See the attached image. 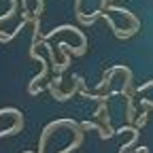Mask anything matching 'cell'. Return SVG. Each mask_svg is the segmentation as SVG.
<instances>
[{"instance_id": "4", "label": "cell", "mask_w": 153, "mask_h": 153, "mask_svg": "<svg viewBox=\"0 0 153 153\" xmlns=\"http://www.w3.org/2000/svg\"><path fill=\"white\" fill-rule=\"evenodd\" d=\"M147 115H149V113L143 111V113H140V117H138V119H134V128H136V130H140V128L147 123Z\"/></svg>"}, {"instance_id": "2", "label": "cell", "mask_w": 153, "mask_h": 153, "mask_svg": "<svg viewBox=\"0 0 153 153\" xmlns=\"http://www.w3.org/2000/svg\"><path fill=\"white\" fill-rule=\"evenodd\" d=\"M13 119H15V123H13L11 128L0 130V138H4V136H13V134L22 132V128H24V115H17V117H13Z\"/></svg>"}, {"instance_id": "3", "label": "cell", "mask_w": 153, "mask_h": 153, "mask_svg": "<svg viewBox=\"0 0 153 153\" xmlns=\"http://www.w3.org/2000/svg\"><path fill=\"white\" fill-rule=\"evenodd\" d=\"M9 4H11V7H9V11H7L4 15H0V24L9 22V19L15 15V11H17V4H19V2H17V0H9Z\"/></svg>"}, {"instance_id": "6", "label": "cell", "mask_w": 153, "mask_h": 153, "mask_svg": "<svg viewBox=\"0 0 153 153\" xmlns=\"http://www.w3.org/2000/svg\"><path fill=\"white\" fill-rule=\"evenodd\" d=\"M106 4H111V0H100V11H104Z\"/></svg>"}, {"instance_id": "1", "label": "cell", "mask_w": 153, "mask_h": 153, "mask_svg": "<svg viewBox=\"0 0 153 153\" xmlns=\"http://www.w3.org/2000/svg\"><path fill=\"white\" fill-rule=\"evenodd\" d=\"M57 128H70V130L74 132V130H79V123L72 121V119H57V121H51V123L43 130V134H41V140H38V153H45V147H47V140H49V136H51V132L57 130Z\"/></svg>"}, {"instance_id": "5", "label": "cell", "mask_w": 153, "mask_h": 153, "mask_svg": "<svg viewBox=\"0 0 153 153\" xmlns=\"http://www.w3.org/2000/svg\"><path fill=\"white\" fill-rule=\"evenodd\" d=\"M140 106H145V108H153V100H147V98H143V100H140Z\"/></svg>"}]
</instances>
